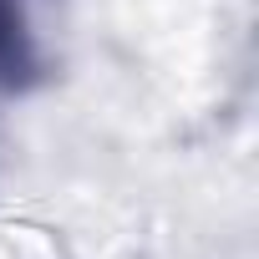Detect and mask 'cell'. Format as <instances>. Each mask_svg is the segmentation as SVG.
Masks as SVG:
<instances>
[{
    "instance_id": "6da1fadb",
    "label": "cell",
    "mask_w": 259,
    "mask_h": 259,
    "mask_svg": "<svg viewBox=\"0 0 259 259\" xmlns=\"http://www.w3.org/2000/svg\"><path fill=\"white\" fill-rule=\"evenodd\" d=\"M41 56H36V31H31V0H0V87L21 92L31 87Z\"/></svg>"
}]
</instances>
